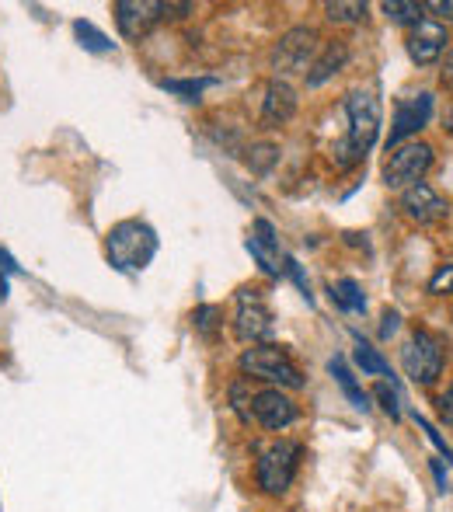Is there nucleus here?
Masks as SVG:
<instances>
[{"label": "nucleus", "mask_w": 453, "mask_h": 512, "mask_svg": "<svg viewBox=\"0 0 453 512\" xmlns=\"http://www.w3.org/2000/svg\"><path fill=\"white\" fill-rule=\"evenodd\" d=\"M332 300L342 310H352V314H363V310H366L363 290H359V283H352V279H339V283L332 286Z\"/></svg>", "instance_id": "obj_18"}, {"label": "nucleus", "mask_w": 453, "mask_h": 512, "mask_svg": "<svg viewBox=\"0 0 453 512\" xmlns=\"http://www.w3.org/2000/svg\"><path fill=\"white\" fill-rule=\"evenodd\" d=\"M443 88H450L453 91V53L447 56V63H443Z\"/></svg>", "instance_id": "obj_33"}, {"label": "nucleus", "mask_w": 453, "mask_h": 512, "mask_svg": "<svg viewBox=\"0 0 453 512\" xmlns=\"http://www.w3.org/2000/svg\"><path fill=\"white\" fill-rule=\"evenodd\" d=\"M373 398L380 401V405H384V411L391 418H401V405H398V391H394V387H387V384H380L377 391H373Z\"/></svg>", "instance_id": "obj_25"}, {"label": "nucleus", "mask_w": 453, "mask_h": 512, "mask_svg": "<svg viewBox=\"0 0 453 512\" xmlns=\"http://www.w3.org/2000/svg\"><path fill=\"white\" fill-rule=\"evenodd\" d=\"M433 471H436V481H440V488H443V492H447V488H450V481H447V471H443V464H440V460H433Z\"/></svg>", "instance_id": "obj_34"}, {"label": "nucleus", "mask_w": 453, "mask_h": 512, "mask_svg": "<svg viewBox=\"0 0 453 512\" xmlns=\"http://www.w3.org/2000/svg\"><path fill=\"white\" fill-rule=\"evenodd\" d=\"M297 112V91L290 88L286 81H272L265 88V102H262V122L265 126H286Z\"/></svg>", "instance_id": "obj_14"}, {"label": "nucleus", "mask_w": 453, "mask_h": 512, "mask_svg": "<svg viewBox=\"0 0 453 512\" xmlns=\"http://www.w3.org/2000/svg\"><path fill=\"white\" fill-rule=\"evenodd\" d=\"M283 262H286V272H290V276H293V283L300 286V293H304V297H307V304H311V290H307V276H304V272H300L297 258H290V255H286Z\"/></svg>", "instance_id": "obj_29"}, {"label": "nucleus", "mask_w": 453, "mask_h": 512, "mask_svg": "<svg viewBox=\"0 0 453 512\" xmlns=\"http://www.w3.org/2000/svg\"><path fill=\"white\" fill-rule=\"evenodd\" d=\"M276 161H279V147H272V143H258V147L248 150V168L255 175H269Z\"/></svg>", "instance_id": "obj_22"}, {"label": "nucleus", "mask_w": 453, "mask_h": 512, "mask_svg": "<svg viewBox=\"0 0 453 512\" xmlns=\"http://www.w3.org/2000/svg\"><path fill=\"white\" fill-rule=\"evenodd\" d=\"M429 293H436V297H453V265H443V269L429 279Z\"/></svg>", "instance_id": "obj_24"}, {"label": "nucleus", "mask_w": 453, "mask_h": 512, "mask_svg": "<svg viewBox=\"0 0 453 512\" xmlns=\"http://www.w3.org/2000/svg\"><path fill=\"white\" fill-rule=\"evenodd\" d=\"M429 168H433V147L429 143H401V147L391 150V157L384 164V185L405 192L412 185H419L429 175Z\"/></svg>", "instance_id": "obj_6"}, {"label": "nucleus", "mask_w": 453, "mask_h": 512, "mask_svg": "<svg viewBox=\"0 0 453 512\" xmlns=\"http://www.w3.org/2000/svg\"><path fill=\"white\" fill-rule=\"evenodd\" d=\"M349 63V46L345 42H325L318 53V60L311 63V70H307V88H321L325 81H332L335 74Z\"/></svg>", "instance_id": "obj_15"}, {"label": "nucleus", "mask_w": 453, "mask_h": 512, "mask_svg": "<svg viewBox=\"0 0 453 512\" xmlns=\"http://www.w3.org/2000/svg\"><path fill=\"white\" fill-rule=\"evenodd\" d=\"M352 359H356V366L363 370V377H391V366H387V359L380 356L373 345L359 342L356 352H352Z\"/></svg>", "instance_id": "obj_17"}, {"label": "nucleus", "mask_w": 453, "mask_h": 512, "mask_svg": "<svg viewBox=\"0 0 453 512\" xmlns=\"http://www.w3.org/2000/svg\"><path fill=\"white\" fill-rule=\"evenodd\" d=\"M234 335L248 345H258L272 335V310L265 304L262 290H255V286H244V290L237 293Z\"/></svg>", "instance_id": "obj_8"}, {"label": "nucleus", "mask_w": 453, "mask_h": 512, "mask_svg": "<svg viewBox=\"0 0 453 512\" xmlns=\"http://www.w3.org/2000/svg\"><path fill=\"white\" fill-rule=\"evenodd\" d=\"M157 237L147 223L122 220L109 230V258L115 269H143L154 258Z\"/></svg>", "instance_id": "obj_3"}, {"label": "nucleus", "mask_w": 453, "mask_h": 512, "mask_svg": "<svg viewBox=\"0 0 453 512\" xmlns=\"http://www.w3.org/2000/svg\"><path fill=\"white\" fill-rule=\"evenodd\" d=\"M398 324H401L398 310H387V314H384V324H380V338H391L394 331H398Z\"/></svg>", "instance_id": "obj_30"}, {"label": "nucleus", "mask_w": 453, "mask_h": 512, "mask_svg": "<svg viewBox=\"0 0 453 512\" xmlns=\"http://www.w3.org/2000/svg\"><path fill=\"white\" fill-rule=\"evenodd\" d=\"M401 209H405L408 220L419 223V227L440 223L443 216L450 213L447 199H443L440 192H436L433 185H426V182H419V185H412V189L401 192Z\"/></svg>", "instance_id": "obj_12"}, {"label": "nucleus", "mask_w": 453, "mask_h": 512, "mask_svg": "<svg viewBox=\"0 0 453 512\" xmlns=\"http://www.w3.org/2000/svg\"><path fill=\"white\" fill-rule=\"evenodd\" d=\"M325 14L335 25H352V21L366 18V4H359V0H335V4H325Z\"/></svg>", "instance_id": "obj_20"}, {"label": "nucleus", "mask_w": 453, "mask_h": 512, "mask_svg": "<svg viewBox=\"0 0 453 512\" xmlns=\"http://www.w3.org/2000/svg\"><path fill=\"white\" fill-rule=\"evenodd\" d=\"M220 310L217 307H199L196 310V328L203 331V335H213V324H217Z\"/></svg>", "instance_id": "obj_28"}, {"label": "nucleus", "mask_w": 453, "mask_h": 512, "mask_svg": "<svg viewBox=\"0 0 453 512\" xmlns=\"http://www.w3.org/2000/svg\"><path fill=\"white\" fill-rule=\"evenodd\" d=\"M447 133H453V112L447 115Z\"/></svg>", "instance_id": "obj_36"}, {"label": "nucleus", "mask_w": 453, "mask_h": 512, "mask_svg": "<svg viewBox=\"0 0 453 512\" xmlns=\"http://www.w3.org/2000/svg\"><path fill=\"white\" fill-rule=\"evenodd\" d=\"M300 457H304V446L293 443V439H276L269 446H258V464H255L258 488L265 495H283L293 485V478H297Z\"/></svg>", "instance_id": "obj_2"}, {"label": "nucleus", "mask_w": 453, "mask_h": 512, "mask_svg": "<svg viewBox=\"0 0 453 512\" xmlns=\"http://www.w3.org/2000/svg\"><path fill=\"white\" fill-rule=\"evenodd\" d=\"M426 11H436L440 18L453 21V0H436V4H426Z\"/></svg>", "instance_id": "obj_32"}, {"label": "nucleus", "mask_w": 453, "mask_h": 512, "mask_svg": "<svg viewBox=\"0 0 453 512\" xmlns=\"http://www.w3.org/2000/svg\"><path fill=\"white\" fill-rule=\"evenodd\" d=\"M447 42H450V35L440 21L422 18L419 25H412V35H408V56H412V63H419V67H429V63H436L447 53Z\"/></svg>", "instance_id": "obj_13"}, {"label": "nucleus", "mask_w": 453, "mask_h": 512, "mask_svg": "<svg viewBox=\"0 0 453 512\" xmlns=\"http://www.w3.org/2000/svg\"><path fill=\"white\" fill-rule=\"evenodd\" d=\"M345 115H349V133H345V143H349L352 154L363 161L380 136L377 95H373V91H349V95H345Z\"/></svg>", "instance_id": "obj_4"}, {"label": "nucleus", "mask_w": 453, "mask_h": 512, "mask_svg": "<svg viewBox=\"0 0 453 512\" xmlns=\"http://www.w3.org/2000/svg\"><path fill=\"white\" fill-rule=\"evenodd\" d=\"M318 53H321L318 32L300 25V28H290V32L279 39L276 53H272V63H276L279 74H307L311 63L318 60Z\"/></svg>", "instance_id": "obj_7"}, {"label": "nucleus", "mask_w": 453, "mask_h": 512, "mask_svg": "<svg viewBox=\"0 0 453 512\" xmlns=\"http://www.w3.org/2000/svg\"><path fill=\"white\" fill-rule=\"evenodd\" d=\"M433 119V95L429 91H419L412 98H401L398 108H394V122H391V136H387V150L401 147L412 133L429 126Z\"/></svg>", "instance_id": "obj_9"}, {"label": "nucleus", "mask_w": 453, "mask_h": 512, "mask_svg": "<svg viewBox=\"0 0 453 512\" xmlns=\"http://www.w3.org/2000/svg\"><path fill=\"white\" fill-rule=\"evenodd\" d=\"M0 300H7V279L0 276Z\"/></svg>", "instance_id": "obj_35"}, {"label": "nucleus", "mask_w": 453, "mask_h": 512, "mask_svg": "<svg viewBox=\"0 0 453 512\" xmlns=\"http://www.w3.org/2000/svg\"><path fill=\"white\" fill-rule=\"evenodd\" d=\"M248 251L258 258V265H262V272H265V276H279V265H272V255H269V251H262V248H258V244H255V237H248Z\"/></svg>", "instance_id": "obj_27"}, {"label": "nucleus", "mask_w": 453, "mask_h": 512, "mask_svg": "<svg viewBox=\"0 0 453 512\" xmlns=\"http://www.w3.org/2000/svg\"><path fill=\"white\" fill-rule=\"evenodd\" d=\"M255 244H258V248H262V251H276L279 248V241H276V230H272V223L269 220H258L255 223Z\"/></svg>", "instance_id": "obj_26"}, {"label": "nucleus", "mask_w": 453, "mask_h": 512, "mask_svg": "<svg viewBox=\"0 0 453 512\" xmlns=\"http://www.w3.org/2000/svg\"><path fill=\"white\" fill-rule=\"evenodd\" d=\"M440 415H443V422L453 425V384L447 387V394L440 398Z\"/></svg>", "instance_id": "obj_31"}, {"label": "nucleus", "mask_w": 453, "mask_h": 512, "mask_svg": "<svg viewBox=\"0 0 453 512\" xmlns=\"http://www.w3.org/2000/svg\"><path fill=\"white\" fill-rule=\"evenodd\" d=\"M384 14L394 25H419L422 14H426V4H415V0H387Z\"/></svg>", "instance_id": "obj_19"}, {"label": "nucleus", "mask_w": 453, "mask_h": 512, "mask_svg": "<svg viewBox=\"0 0 453 512\" xmlns=\"http://www.w3.org/2000/svg\"><path fill=\"white\" fill-rule=\"evenodd\" d=\"M74 35L81 39L84 49H91V53H109V49L115 46V42H109V35L98 32L91 21H74Z\"/></svg>", "instance_id": "obj_21"}, {"label": "nucleus", "mask_w": 453, "mask_h": 512, "mask_svg": "<svg viewBox=\"0 0 453 512\" xmlns=\"http://www.w3.org/2000/svg\"><path fill=\"white\" fill-rule=\"evenodd\" d=\"M164 14H168V4H157V0H119L115 4V21H119V32L126 39L147 35Z\"/></svg>", "instance_id": "obj_11"}, {"label": "nucleus", "mask_w": 453, "mask_h": 512, "mask_svg": "<svg viewBox=\"0 0 453 512\" xmlns=\"http://www.w3.org/2000/svg\"><path fill=\"white\" fill-rule=\"evenodd\" d=\"M443 359H447V352H443V342L433 331H415L405 342V349H401V366H405L408 380H415L422 387H433L440 380Z\"/></svg>", "instance_id": "obj_5"}, {"label": "nucleus", "mask_w": 453, "mask_h": 512, "mask_svg": "<svg viewBox=\"0 0 453 512\" xmlns=\"http://www.w3.org/2000/svg\"><path fill=\"white\" fill-rule=\"evenodd\" d=\"M161 88L171 91V95H182L185 102H196L206 88H213V81L210 77H203V81H161Z\"/></svg>", "instance_id": "obj_23"}, {"label": "nucleus", "mask_w": 453, "mask_h": 512, "mask_svg": "<svg viewBox=\"0 0 453 512\" xmlns=\"http://www.w3.org/2000/svg\"><path fill=\"white\" fill-rule=\"evenodd\" d=\"M328 370H332V377L339 380V387L345 391V398L352 401V408L363 411V415H366V411H370V394H366L363 387L356 384V373L349 370V363H345L342 356H335L332 363H328Z\"/></svg>", "instance_id": "obj_16"}, {"label": "nucleus", "mask_w": 453, "mask_h": 512, "mask_svg": "<svg viewBox=\"0 0 453 512\" xmlns=\"http://www.w3.org/2000/svg\"><path fill=\"white\" fill-rule=\"evenodd\" d=\"M237 366H241L244 377L276 384L279 391H283V387H290V391H300V387H304V373H300V366L293 363V356L283 349V345H272V342L251 345V349L241 352Z\"/></svg>", "instance_id": "obj_1"}, {"label": "nucleus", "mask_w": 453, "mask_h": 512, "mask_svg": "<svg viewBox=\"0 0 453 512\" xmlns=\"http://www.w3.org/2000/svg\"><path fill=\"white\" fill-rule=\"evenodd\" d=\"M251 418H255L262 429L269 432H283L286 425L297 422V401L290 398L286 391H279V387H269V391H258L251 394Z\"/></svg>", "instance_id": "obj_10"}]
</instances>
